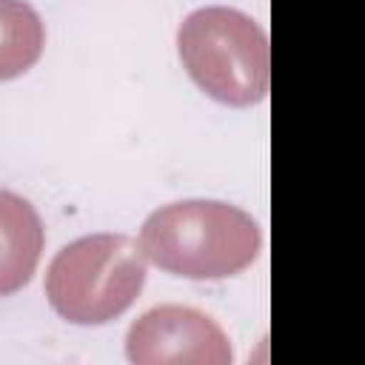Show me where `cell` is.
Masks as SVG:
<instances>
[{"label":"cell","mask_w":365,"mask_h":365,"mask_svg":"<svg viewBox=\"0 0 365 365\" xmlns=\"http://www.w3.org/2000/svg\"><path fill=\"white\" fill-rule=\"evenodd\" d=\"M140 248L157 268L188 279H222L248 268L259 248L257 220L222 200H180L151 211Z\"/></svg>","instance_id":"cell-1"},{"label":"cell","mask_w":365,"mask_h":365,"mask_svg":"<svg viewBox=\"0 0 365 365\" xmlns=\"http://www.w3.org/2000/svg\"><path fill=\"white\" fill-rule=\"evenodd\" d=\"M177 51L191 80L225 106H251L268 91V37L240 9L205 6L191 11L177 29Z\"/></svg>","instance_id":"cell-2"},{"label":"cell","mask_w":365,"mask_h":365,"mask_svg":"<svg viewBox=\"0 0 365 365\" xmlns=\"http://www.w3.org/2000/svg\"><path fill=\"white\" fill-rule=\"evenodd\" d=\"M145 285V254L128 234H88L63 245L46 274L51 308L77 325H103Z\"/></svg>","instance_id":"cell-3"},{"label":"cell","mask_w":365,"mask_h":365,"mask_svg":"<svg viewBox=\"0 0 365 365\" xmlns=\"http://www.w3.org/2000/svg\"><path fill=\"white\" fill-rule=\"evenodd\" d=\"M125 354L134 365H228L225 331L188 305H157L131 322Z\"/></svg>","instance_id":"cell-4"},{"label":"cell","mask_w":365,"mask_h":365,"mask_svg":"<svg viewBox=\"0 0 365 365\" xmlns=\"http://www.w3.org/2000/svg\"><path fill=\"white\" fill-rule=\"evenodd\" d=\"M43 245L46 231L37 208L26 197L0 188V297L29 285Z\"/></svg>","instance_id":"cell-5"},{"label":"cell","mask_w":365,"mask_h":365,"mask_svg":"<svg viewBox=\"0 0 365 365\" xmlns=\"http://www.w3.org/2000/svg\"><path fill=\"white\" fill-rule=\"evenodd\" d=\"M46 46L40 14L26 0H0V80L29 71Z\"/></svg>","instance_id":"cell-6"}]
</instances>
